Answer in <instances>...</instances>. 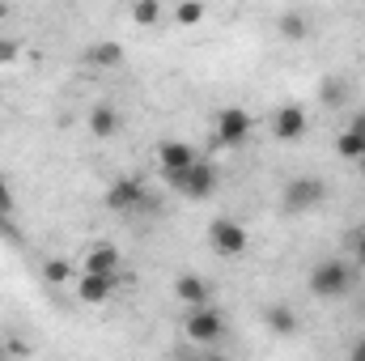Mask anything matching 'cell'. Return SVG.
Listing matches in <instances>:
<instances>
[{"mask_svg":"<svg viewBox=\"0 0 365 361\" xmlns=\"http://www.w3.org/2000/svg\"><path fill=\"white\" fill-rule=\"evenodd\" d=\"M353 289V268L344 260H323L310 268V293L314 298H344Z\"/></svg>","mask_w":365,"mask_h":361,"instance_id":"6da1fadb","label":"cell"},{"mask_svg":"<svg viewBox=\"0 0 365 361\" xmlns=\"http://www.w3.org/2000/svg\"><path fill=\"white\" fill-rule=\"evenodd\" d=\"M182 332H187V340H191L195 349H212L217 340H225V319H221V310L200 306V310H191V315H187Z\"/></svg>","mask_w":365,"mask_h":361,"instance_id":"7a4b0ae2","label":"cell"},{"mask_svg":"<svg viewBox=\"0 0 365 361\" xmlns=\"http://www.w3.org/2000/svg\"><path fill=\"white\" fill-rule=\"evenodd\" d=\"M323 200H327V183L323 179H293V183H284V191H280V208L284 213H310Z\"/></svg>","mask_w":365,"mask_h":361,"instance_id":"3957f363","label":"cell"},{"mask_svg":"<svg viewBox=\"0 0 365 361\" xmlns=\"http://www.w3.org/2000/svg\"><path fill=\"white\" fill-rule=\"evenodd\" d=\"M208 243H212L217 255H242L251 247V234L238 221H230V217H212L208 221Z\"/></svg>","mask_w":365,"mask_h":361,"instance_id":"277c9868","label":"cell"},{"mask_svg":"<svg viewBox=\"0 0 365 361\" xmlns=\"http://www.w3.org/2000/svg\"><path fill=\"white\" fill-rule=\"evenodd\" d=\"M175 191H182L187 200H208L212 191H217V171L208 166V162H195L191 171H182V175H166Z\"/></svg>","mask_w":365,"mask_h":361,"instance_id":"5b68a950","label":"cell"},{"mask_svg":"<svg viewBox=\"0 0 365 361\" xmlns=\"http://www.w3.org/2000/svg\"><path fill=\"white\" fill-rule=\"evenodd\" d=\"M251 136V115L242 106H221L217 111V128H212V141L217 145H242Z\"/></svg>","mask_w":365,"mask_h":361,"instance_id":"8992f818","label":"cell"},{"mask_svg":"<svg viewBox=\"0 0 365 361\" xmlns=\"http://www.w3.org/2000/svg\"><path fill=\"white\" fill-rule=\"evenodd\" d=\"M106 208L110 213H132V208H149V200H145V187L136 179H119L106 187Z\"/></svg>","mask_w":365,"mask_h":361,"instance_id":"52a82bcc","label":"cell"},{"mask_svg":"<svg viewBox=\"0 0 365 361\" xmlns=\"http://www.w3.org/2000/svg\"><path fill=\"white\" fill-rule=\"evenodd\" d=\"M158 162H162L166 175H182V171H191L200 158H195V149H191L187 141H166V145L158 149Z\"/></svg>","mask_w":365,"mask_h":361,"instance_id":"ba28073f","label":"cell"},{"mask_svg":"<svg viewBox=\"0 0 365 361\" xmlns=\"http://www.w3.org/2000/svg\"><path fill=\"white\" fill-rule=\"evenodd\" d=\"M123 264V255H119V247H110V243H102V247H93L90 255H86V264L81 272H90V276H115Z\"/></svg>","mask_w":365,"mask_h":361,"instance_id":"9c48e42d","label":"cell"},{"mask_svg":"<svg viewBox=\"0 0 365 361\" xmlns=\"http://www.w3.org/2000/svg\"><path fill=\"white\" fill-rule=\"evenodd\" d=\"M272 132L280 141H302L306 136V111L302 106H280L272 119Z\"/></svg>","mask_w":365,"mask_h":361,"instance_id":"30bf717a","label":"cell"},{"mask_svg":"<svg viewBox=\"0 0 365 361\" xmlns=\"http://www.w3.org/2000/svg\"><path fill=\"white\" fill-rule=\"evenodd\" d=\"M336 153H340V158H349V162H361V158H365V115H357V119L340 132Z\"/></svg>","mask_w":365,"mask_h":361,"instance_id":"8fae6325","label":"cell"},{"mask_svg":"<svg viewBox=\"0 0 365 361\" xmlns=\"http://www.w3.org/2000/svg\"><path fill=\"white\" fill-rule=\"evenodd\" d=\"M175 293H179L182 306H191V310H200V306H208V285L195 276V272H182L179 280H175Z\"/></svg>","mask_w":365,"mask_h":361,"instance_id":"7c38bea8","label":"cell"},{"mask_svg":"<svg viewBox=\"0 0 365 361\" xmlns=\"http://www.w3.org/2000/svg\"><path fill=\"white\" fill-rule=\"evenodd\" d=\"M77 293H81V302H106L110 293H115V276H90V272H81V280H77Z\"/></svg>","mask_w":365,"mask_h":361,"instance_id":"4fadbf2b","label":"cell"},{"mask_svg":"<svg viewBox=\"0 0 365 361\" xmlns=\"http://www.w3.org/2000/svg\"><path fill=\"white\" fill-rule=\"evenodd\" d=\"M90 132L98 136V141H110L115 132H119V111L110 106V102H98L90 111Z\"/></svg>","mask_w":365,"mask_h":361,"instance_id":"5bb4252c","label":"cell"},{"mask_svg":"<svg viewBox=\"0 0 365 361\" xmlns=\"http://www.w3.org/2000/svg\"><path fill=\"white\" fill-rule=\"evenodd\" d=\"M264 323H268V332L284 336V340L297 332V315H293V306H284V302H272V306L264 310Z\"/></svg>","mask_w":365,"mask_h":361,"instance_id":"9a60e30c","label":"cell"},{"mask_svg":"<svg viewBox=\"0 0 365 361\" xmlns=\"http://www.w3.org/2000/svg\"><path fill=\"white\" fill-rule=\"evenodd\" d=\"M349 98H353V86H349L344 77H323V81H319V102H323V106L336 111V106H344Z\"/></svg>","mask_w":365,"mask_h":361,"instance_id":"2e32d148","label":"cell"},{"mask_svg":"<svg viewBox=\"0 0 365 361\" xmlns=\"http://www.w3.org/2000/svg\"><path fill=\"white\" fill-rule=\"evenodd\" d=\"M119 60H123V47H119L115 39H106V43L90 47V64H98V68H115Z\"/></svg>","mask_w":365,"mask_h":361,"instance_id":"e0dca14e","label":"cell"},{"mask_svg":"<svg viewBox=\"0 0 365 361\" xmlns=\"http://www.w3.org/2000/svg\"><path fill=\"white\" fill-rule=\"evenodd\" d=\"M276 26H280V34H284V39H293V43H297V39H306V30H310L302 13H280V21H276Z\"/></svg>","mask_w":365,"mask_h":361,"instance_id":"ac0fdd59","label":"cell"},{"mask_svg":"<svg viewBox=\"0 0 365 361\" xmlns=\"http://www.w3.org/2000/svg\"><path fill=\"white\" fill-rule=\"evenodd\" d=\"M162 17V4L158 0H140V4H132V21L136 26H153Z\"/></svg>","mask_w":365,"mask_h":361,"instance_id":"d6986e66","label":"cell"},{"mask_svg":"<svg viewBox=\"0 0 365 361\" xmlns=\"http://www.w3.org/2000/svg\"><path fill=\"white\" fill-rule=\"evenodd\" d=\"M43 276H47L51 285H64V280H73V264H68V260H47V264H43Z\"/></svg>","mask_w":365,"mask_h":361,"instance_id":"ffe728a7","label":"cell"},{"mask_svg":"<svg viewBox=\"0 0 365 361\" xmlns=\"http://www.w3.org/2000/svg\"><path fill=\"white\" fill-rule=\"evenodd\" d=\"M175 21H179V26H200V21H204V4H195V0L179 4V9H175Z\"/></svg>","mask_w":365,"mask_h":361,"instance_id":"44dd1931","label":"cell"},{"mask_svg":"<svg viewBox=\"0 0 365 361\" xmlns=\"http://www.w3.org/2000/svg\"><path fill=\"white\" fill-rule=\"evenodd\" d=\"M175 361H230V357H221V353H212V349H200V353L187 349V353H179Z\"/></svg>","mask_w":365,"mask_h":361,"instance_id":"7402d4cb","label":"cell"},{"mask_svg":"<svg viewBox=\"0 0 365 361\" xmlns=\"http://www.w3.org/2000/svg\"><path fill=\"white\" fill-rule=\"evenodd\" d=\"M17 51H21V47H17V39H0V64H13V60H17Z\"/></svg>","mask_w":365,"mask_h":361,"instance_id":"603a6c76","label":"cell"},{"mask_svg":"<svg viewBox=\"0 0 365 361\" xmlns=\"http://www.w3.org/2000/svg\"><path fill=\"white\" fill-rule=\"evenodd\" d=\"M13 213V195H9V183H4V175H0V221Z\"/></svg>","mask_w":365,"mask_h":361,"instance_id":"cb8c5ba5","label":"cell"},{"mask_svg":"<svg viewBox=\"0 0 365 361\" xmlns=\"http://www.w3.org/2000/svg\"><path fill=\"white\" fill-rule=\"evenodd\" d=\"M349 361H365V336L353 345V349H349Z\"/></svg>","mask_w":365,"mask_h":361,"instance_id":"d4e9b609","label":"cell"},{"mask_svg":"<svg viewBox=\"0 0 365 361\" xmlns=\"http://www.w3.org/2000/svg\"><path fill=\"white\" fill-rule=\"evenodd\" d=\"M357 260H361V264H365V234H361V238H357Z\"/></svg>","mask_w":365,"mask_h":361,"instance_id":"484cf974","label":"cell"},{"mask_svg":"<svg viewBox=\"0 0 365 361\" xmlns=\"http://www.w3.org/2000/svg\"><path fill=\"white\" fill-rule=\"evenodd\" d=\"M0 361H9V353H4V345H0Z\"/></svg>","mask_w":365,"mask_h":361,"instance_id":"4316f807","label":"cell"},{"mask_svg":"<svg viewBox=\"0 0 365 361\" xmlns=\"http://www.w3.org/2000/svg\"><path fill=\"white\" fill-rule=\"evenodd\" d=\"M361 171H365V158H361Z\"/></svg>","mask_w":365,"mask_h":361,"instance_id":"83f0119b","label":"cell"}]
</instances>
